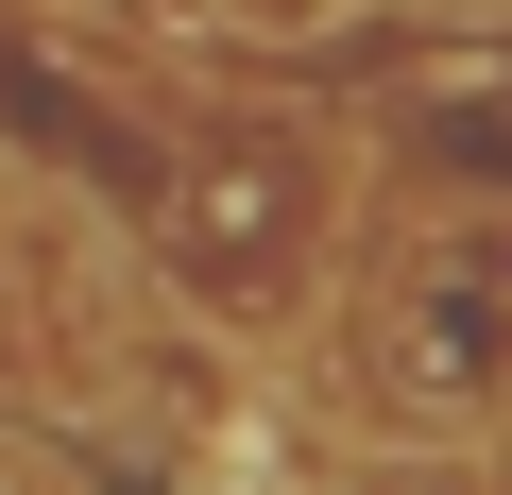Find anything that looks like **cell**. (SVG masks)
Instances as JSON below:
<instances>
[{
    "instance_id": "1",
    "label": "cell",
    "mask_w": 512,
    "mask_h": 495,
    "mask_svg": "<svg viewBox=\"0 0 512 495\" xmlns=\"http://www.w3.org/2000/svg\"><path fill=\"white\" fill-rule=\"evenodd\" d=\"M393 495H478V478H393Z\"/></svg>"
},
{
    "instance_id": "2",
    "label": "cell",
    "mask_w": 512,
    "mask_h": 495,
    "mask_svg": "<svg viewBox=\"0 0 512 495\" xmlns=\"http://www.w3.org/2000/svg\"><path fill=\"white\" fill-rule=\"evenodd\" d=\"M274 18H342V0H274Z\"/></svg>"
},
{
    "instance_id": "3",
    "label": "cell",
    "mask_w": 512,
    "mask_h": 495,
    "mask_svg": "<svg viewBox=\"0 0 512 495\" xmlns=\"http://www.w3.org/2000/svg\"><path fill=\"white\" fill-rule=\"evenodd\" d=\"M0 495H18V461H0Z\"/></svg>"
}]
</instances>
